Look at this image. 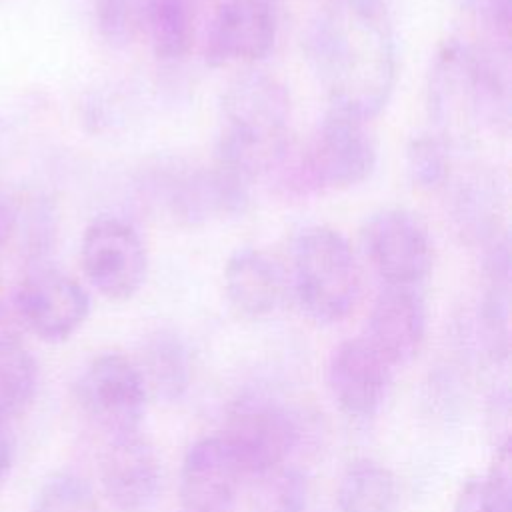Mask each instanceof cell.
<instances>
[{"instance_id": "29", "label": "cell", "mask_w": 512, "mask_h": 512, "mask_svg": "<svg viewBox=\"0 0 512 512\" xmlns=\"http://www.w3.org/2000/svg\"><path fill=\"white\" fill-rule=\"evenodd\" d=\"M16 218L18 212L14 210V206L10 204L8 196L2 194L0 190V246H4V242L10 238V234L16 228Z\"/></svg>"}, {"instance_id": "15", "label": "cell", "mask_w": 512, "mask_h": 512, "mask_svg": "<svg viewBox=\"0 0 512 512\" xmlns=\"http://www.w3.org/2000/svg\"><path fill=\"white\" fill-rule=\"evenodd\" d=\"M166 204L170 212L190 226L212 218L238 216L248 204L250 184L218 168L190 170L166 178Z\"/></svg>"}, {"instance_id": "24", "label": "cell", "mask_w": 512, "mask_h": 512, "mask_svg": "<svg viewBox=\"0 0 512 512\" xmlns=\"http://www.w3.org/2000/svg\"><path fill=\"white\" fill-rule=\"evenodd\" d=\"M450 166V146L444 136H416L406 148V172L420 190L432 192L446 186Z\"/></svg>"}, {"instance_id": "16", "label": "cell", "mask_w": 512, "mask_h": 512, "mask_svg": "<svg viewBox=\"0 0 512 512\" xmlns=\"http://www.w3.org/2000/svg\"><path fill=\"white\" fill-rule=\"evenodd\" d=\"M224 294L238 316L260 320L280 306L284 278L264 252L238 248L224 266Z\"/></svg>"}, {"instance_id": "1", "label": "cell", "mask_w": 512, "mask_h": 512, "mask_svg": "<svg viewBox=\"0 0 512 512\" xmlns=\"http://www.w3.org/2000/svg\"><path fill=\"white\" fill-rule=\"evenodd\" d=\"M308 62L334 110L370 120L396 82V40L378 0H334L308 26Z\"/></svg>"}, {"instance_id": "19", "label": "cell", "mask_w": 512, "mask_h": 512, "mask_svg": "<svg viewBox=\"0 0 512 512\" xmlns=\"http://www.w3.org/2000/svg\"><path fill=\"white\" fill-rule=\"evenodd\" d=\"M400 486L390 468L360 458L348 464L336 488L338 512H398Z\"/></svg>"}, {"instance_id": "10", "label": "cell", "mask_w": 512, "mask_h": 512, "mask_svg": "<svg viewBox=\"0 0 512 512\" xmlns=\"http://www.w3.org/2000/svg\"><path fill=\"white\" fill-rule=\"evenodd\" d=\"M100 482L120 512H148L162 494V462L156 448L138 432L108 436L100 456Z\"/></svg>"}, {"instance_id": "25", "label": "cell", "mask_w": 512, "mask_h": 512, "mask_svg": "<svg viewBox=\"0 0 512 512\" xmlns=\"http://www.w3.org/2000/svg\"><path fill=\"white\" fill-rule=\"evenodd\" d=\"M32 512H102L92 486L74 472L52 474L38 490Z\"/></svg>"}, {"instance_id": "13", "label": "cell", "mask_w": 512, "mask_h": 512, "mask_svg": "<svg viewBox=\"0 0 512 512\" xmlns=\"http://www.w3.org/2000/svg\"><path fill=\"white\" fill-rule=\"evenodd\" d=\"M426 302L418 286H392L376 296L364 340L392 366L410 364L426 338Z\"/></svg>"}, {"instance_id": "27", "label": "cell", "mask_w": 512, "mask_h": 512, "mask_svg": "<svg viewBox=\"0 0 512 512\" xmlns=\"http://www.w3.org/2000/svg\"><path fill=\"white\" fill-rule=\"evenodd\" d=\"M468 6L490 36L492 44L510 48L512 0H468Z\"/></svg>"}, {"instance_id": "12", "label": "cell", "mask_w": 512, "mask_h": 512, "mask_svg": "<svg viewBox=\"0 0 512 512\" xmlns=\"http://www.w3.org/2000/svg\"><path fill=\"white\" fill-rule=\"evenodd\" d=\"M242 478L222 434L196 440L180 468V512H232Z\"/></svg>"}, {"instance_id": "17", "label": "cell", "mask_w": 512, "mask_h": 512, "mask_svg": "<svg viewBox=\"0 0 512 512\" xmlns=\"http://www.w3.org/2000/svg\"><path fill=\"white\" fill-rule=\"evenodd\" d=\"M452 216L458 232L470 244H492L504 232L502 218V190L494 174L472 172L458 182L452 200Z\"/></svg>"}, {"instance_id": "21", "label": "cell", "mask_w": 512, "mask_h": 512, "mask_svg": "<svg viewBox=\"0 0 512 512\" xmlns=\"http://www.w3.org/2000/svg\"><path fill=\"white\" fill-rule=\"evenodd\" d=\"M142 26L156 58L164 62L184 58L194 36L190 0H148Z\"/></svg>"}, {"instance_id": "30", "label": "cell", "mask_w": 512, "mask_h": 512, "mask_svg": "<svg viewBox=\"0 0 512 512\" xmlns=\"http://www.w3.org/2000/svg\"><path fill=\"white\" fill-rule=\"evenodd\" d=\"M112 2V0H110ZM114 2H120V4H128V6H136V8H144L148 0H114Z\"/></svg>"}, {"instance_id": "20", "label": "cell", "mask_w": 512, "mask_h": 512, "mask_svg": "<svg viewBox=\"0 0 512 512\" xmlns=\"http://www.w3.org/2000/svg\"><path fill=\"white\" fill-rule=\"evenodd\" d=\"M40 370L32 350L10 332L0 334V420L14 422L32 406Z\"/></svg>"}, {"instance_id": "9", "label": "cell", "mask_w": 512, "mask_h": 512, "mask_svg": "<svg viewBox=\"0 0 512 512\" xmlns=\"http://www.w3.org/2000/svg\"><path fill=\"white\" fill-rule=\"evenodd\" d=\"M14 312L36 338L56 344L86 322L90 296L72 276L40 264L16 286Z\"/></svg>"}, {"instance_id": "18", "label": "cell", "mask_w": 512, "mask_h": 512, "mask_svg": "<svg viewBox=\"0 0 512 512\" xmlns=\"http://www.w3.org/2000/svg\"><path fill=\"white\" fill-rule=\"evenodd\" d=\"M148 396L162 402L180 400L192 378L188 348L172 330H158L150 334L140 350L136 362Z\"/></svg>"}, {"instance_id": "7", "label": "cell", "mask_w": 512, "mask_h": 512, "mask_svg": "<svg viewBox=\"0 0 512 512\" xmlns=\"http://www.w3.org/2000/svg\"><path fill=\"white\" fill-rule=\"evenodd\" d=\"M80 264L90 286L108 300H128L144 284L148 256L136 228L114 216L96 218L82 236Z\"/></svg>"}, {"instance_id": "4", "label": "cell", "mask_w": 512, "mask_h": 512, "mask_svg": "<svg viewBox=\"0 0 512 512\" xmlns=\"http://www.w3.org/2000/svg\"><path fill=\"white\" fill-rule=\"evenodd\" d=\"M292 284L306 316L320 324L344 320L362 290L360 264L348 240L328 226L302 230L292 250Z\"/></svg>"}, {"instance_id": "14", "label": "cell", "mask_w": 512, "mask_h": 512, "mask_svg": "<svg viewBox=\"0 0 512 512\" xmlns=\"http://www.w3.org/2000/svg\"><path fill=\"white\" fill-rule=\"evenodd\" d=\"M276 40V16L268 0H224L208 28L206 62H256L268 56Z\"/></svg>"}, {"instance_id": "23", "label": "cell", "mask_w": 512, "mask_h": 512, "mask_svg": "<svg viewBox=\"0 0 512 512\" xmlns=\"http://www.w3.org/2000/svg\"><path fill=\"white\" fill-rule=\"evenodd\" d=\"M308 480L288 464L254 476L248 512H306Z\"/></svg>"}, {"instance_id": "26", "label": "cell", "mask_w": 512, "mask_h": 512, "mask_svg": "<svg viewBox=\"0 0 512 512\" xmlns=\"http://www.w3.org/2000/svg\"><path fill=\"white\" fill-rule=\"evenodd\" d=\"M18 218H22V250L32 264L40 266L56 242L58 210L50 198L38 196Z\"/></svg>"}, {"instance_id": "22", "label": "cell", "mask_w": 512, "mask_h": 512, "mask_svg": "<svg viewBox=\"0 0 512 512\" xmlns=\"http://www.w3.org/2000/svg\"><path fill=\"white\" fill-rule=\"evenodd\" d=\"M452 512H512V456L508 440L498 446L492 466L462 486Z\"/></svg>"}, {"instance_id": "5", "label": "cell", "mask_w": 512, "mask_h": 512, "mask_svg": "<svg viewBox=\"0 0 512 512\" xmlns=\"http://www.w3.org/2000/svg\"><path fill=\"white\" fill-rule=\"evenodd\" d=\"M244 476H258L286 464L298 444V424L290 410L264 394L240 396L220 432Z\"/></svg>"}, {"instance_id": "2", "label": "cell", "mask_w": 512, "mask_h": 512, "mask_svg": "<svg viewBox=\"0 0 512 512\" xmlns=\"http://www.w3.org/2000/svg\"><path fill=\"white\" fill-rule=\"evenodd\" d=\"M290 94L276 78L250 72L236 78L220 104L214 164L244 182L270 174L290 146Z\"/></svg>"}, {"instance_id": "28", "label": "cell", "mask_w": 512, "mask_h": 512, "mask_svg": "<svg viewBox=\"0 0 512 512\" xmlns=\"http://www.w3.org/2000/svg\"><path fill=\"white\" fill-rule=\"evenodd\" d=\"M16 458V438L12 432V424L6 420H0V488L10 478V472L14 468Z\"/></svg>"}, {"instance_id": "11", "label": "cell", "mask_w": 512, "mask_h": 512, "mask_svg": "<svg viewBox=\"0 0 512 512\" xmlns=\"http://www.w3.org/2000/svg\"><path fill=\"white\" fill-rule=\"evenodd\" d=\"M392 366L364 340L340 342L328 360L326 384L338 410L352 420L374 418L390 390Z\"/></svg>"}, {"instance_id": "6", "label": "cell", "mask_w": 512, "mask_h": 512, "mask_svg": "<svg viewBox=\"0 0 512 512\" xmlns=\"http://www.w3.org/2000/svg\"><path fill=\"white\" fill-rule=\"evenodd\" d=\"M82 412L108 436L138 432L148 390L134 360L120 352L94 356L74 384Z\"/></svg>"}, {"instance_id": "8", "label": "cell", "mask_w": 512, "mask_h": 512, "mask_svg": "<svg viewBox=\"0 0 512 512\" xmlns=\"http://www.w3.org/2000/svg\"><path fill=\"white\" fill-rule=\"evenodd\" d=\"M360 236L372 268L386 284L418 286L432 272V240L416 214L404 208L376 210Z\"/></svg>"}, {"instance_id": "3", "label": "cell", "mask_w": 512, "mask_h": 512, "mask_svg": "<svg viewBox=\"0 0 512 512\" xmlns=\"http://www.w3.org/2000/svg\"><path fill=\"white\" fill-rule=\"evenodd\" d=\"M366 120L330 108L302 150H288L272 172L290 192L344 190L364 182L376 166V140Z\"/></svg>"}]
</instances>
